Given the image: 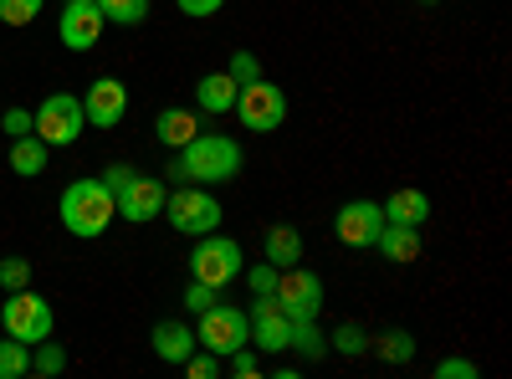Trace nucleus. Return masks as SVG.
Here are the masks:
<instances>
[{"mask_svg": "<svg viewBox=\"0 0 512 379\" xmlns=\"http://www.w3.org/2000/svg\"><path fill=\"white\" fill-rule=\"evenodd\" d=\"M241 144L231 134H195L185 149H175V164H169V180H195V185H226L241 175Z\"/></svg>", "mask_w": 512, "mask_h": 379, "instance_id": "f257e3e1", "label": "nucleus"}, {"mask_svg": "<svg viewBox=\"0 0 512 379\" xmlns=\"http://www.w3.org/2000/svg\"><path fill=\"white\" fill-rule=\"evenodd\" d=\"M57 210H62V226H67L72 236L93 241V236H103V231L113 226L118 200H113V190H108L103 180H72V185L62 190Z\"/></svg>", "mask_w": 512, "mask_h": 379, "instance_id": "f03ea898", "label": "nucleus"}, {"mask_svg": "<svg viewBox=\"0 0 512 379\" xmlns=\"http://www.w3.org/2000/svg\"><path fill=\"white\" fill-rule=\"evenodd\" d=\"M195 339H200V349H210V354H221V359H226V354H236V349L251 344V318H246V308L216 298V303L200 313Z\"/></svg>", "mask_w": 512, "mask_h": 379, "instance_id": "7ed1b4c3", "label": "nucleus"}, {"mask_svg": "<svg viewBox=\"0 0 512 379\" xmlns=\"http://www.w3.org/2000/svg\"><path fill=\"white\" fill-rule=\"evenodd\" d=\"M36 139L47 144V149H67L82 139V129H88V113H82V98L72 93H52V98H41L36 108Z\"/></svg>", "mask_w": 512, "mask_h": 379, "instance_id": "20e7f679", "label": "nucleus"}, {"mask_svg": "<svg viewBox=\"0 0 512 379\" xmlns=\"http://www.w3.org/2000/svg\"><path fill=\"white\" fill-rule=\"evenodd\" d=\"M241 246L231 241V236H221V231H205V236H195V251H190V277L195 282H210V287H226V282H236L241 277Z\"/></svg>", "mask_w": 512, "mask_h": 379, "instance_id": "39448f33", "label": "nucleus"}, {"mask_svg": "<svg viewBox=\"0 0 512 379\" xmlns=\"http://www.w3.org/2000/svg\"><path fill=\"white\" fill-rule=\"evenodd\" d=\"M231 113L241 118V129L272 134V129H282V118H287V93L277 88V82L256 77V82H246V88L236 93V108Z\"/></svg>", "mask_w": 512, "mask_h": 379, "instance_id": "423d86ee", "label": "nucleus"}, {"mask_svg": "<svg viewBox=\"0 0 512 379\" xmlns=\"http://www.w3.org/2000/svg\"><path fill=\"white\" fill-rule=\"evenodd\" d=\"M164 216L180 236H205V231L221 226V200L210 190H200V185H185V190L164 195Z\"/></svg>", "mask_w": 512, "mask_h": 379, "instance_id": "0eeeda50", "label": "nucleus"}, {"mask_svg": "<svg viewBox=\"0 0 512 379\" xmlns=\"http://www.w3.org/2000/svg\"><path fill=\"white\" fill-rule=\"evenodd\" d=\"M0 323H6V333L11 339H21V344H41V339H52V303L41 298V292H31V287H16L11 298H6V308H0Z\"/></svg>", "mask_w": 512, "mask_h": 379, "instance_id": "6e6552de", "label": "nucleus"}, {"mask_svg": "<svg viewBox=\"0 0 512 379\" xmlns=\"http://www.w3.org/2000/svg\"><path fill=\"white\" fill-rule=\"evenodd\" d=\"M272 298H277V308H282L292 323H297V318H318V313H323V277H318L313 267H303V262H292V267L277 272Z\"/></svg>", "mask_w": 512, "mask_h": 379, "instance_id": "1a4fd4ad", "label": "nucleus"}, {"mask_svg": "<svg viewBox=\"0 0 512 379\" xmlns=\"http://www.w3.org/2000/svg\"><path fill=\"white\" fill-rule=\"evenodd\" d=\"M103 11H98V0H62V21H57V36H62V47L72 52H93L98 47V36H103Z\"/></svg>", "mask_w": 512, "mask_h": 379, "instance_id": "9d476101", "label": "nucleus"}, {"mask_svg": "<svg viewBox=\"0 0 512 379\" xmlns=\"http://www.w3.org/2000/svg\"><path fill=\"white\" fill-rule=\"evenodd\" d=\"M251 318V349H262V354H287V339H292V318L277 308V298L267 292V298H256L246 308Z\"/></svg>", "mask_w": 512, "mask_h": 379, "instance_id": "9b49d317", "label": "nucleus"}, {"mask_svg": "<svg viewBox=\"0 0 512 379\" xmlns=\"http://www.w3.org/2000/svg\"><path fill=\"white\" fill-rule=\"evenodd\" d=\"M333 231H338V241L354 246V251L374 246V236L384 231V210H379V200H349V205H338Z\"/></svg>", "mask_w": 512, "mask_h": 379, "instance_id": "f8f14e48", "label": "nucleus"}, {"mask_svg": "<svg viewBox=\"0 0 512 379\" xmlns=\"http://www.w3.org/2000/svg\"><path fill=\"white\" fill-rule=\"evenodd\" d=\"M164 180H154V175H134L123 190H113V200H118V216L123 221H154V216H164Z\"/></svg>", "mask_w": 512, "mask_h": 379, "instance_id": "ddd939ff", "label": "nucleus"}, {"mask_svg": "<svg viewBox=\"0 0 512 379\" xmlns=\"http://www.w3.org/2000/svg\"><path fill=\"white\" fill-rule=\"evenodd\" d=\"M82 113H88L93 129H113V123H123L128 113V88L118 77H98L88 93H82Z\"/></svg>", "mask_w": 512, "mask_h": 379, "instance_id": "4468645a", "label": "nucleus"}, {"mask_svg": "<svg viewBox=\"0 0 512 379\" xmlns=\"http://www.w3.org/2000/svg\"><path fill=\"white\" fill-rule=\"evenodd\" d=\"M149 344H154V354L164 359V364H185L195 349H200V339H195V328H185L180 318H164V323H154V333H149Z\"/></svg>", "mask_w": 512, "mask_h": 379, "instance_id": "2eb2a0df", "label": "nucleus"}, {"mask_svg": "<svg viewBox=\"0 0 512 379\" xmlns=\"http://www.w3.org/2000/svg\"><path fill=\"white\" fill-rule=\"evenodd\" d=\"M374 251L384 262H395V267H410L420 257V226H395V221H384V231L374 236Z\"/></svg>", "mask_w": 512, "mask_h": 379, "instance_id": "dca6fc26", "label": "nucleus"}, {"mask_svg": "<svg viewBox=\"0 0 512 379\" xmlns=\"http://www.w3.org/2000/svg\"><path fill=\"white\" fill-rule=\"evenodd\" d=\"M379 210H384V221H395V226H425L431 221V195L425 190H395Z\"/></svg>", "mask_w": 512, "mask_h": 379, "instance_id": "f3484780", "label": "nucleus"}, {"mask_svg": "<svg viewBox=\"0 0 512 379\" xmlns=\"http://www.w3.org/2000/svg\"><path fill=\"white\" fill-rule=\"evenodd\" d=\"M195 134H200V118H195L190 108H159V118H154V139H159V144L185 149Z\"/></svg>", "mask_w": 512, "mask_h": 379, "instance_id": "a211bd4d", "label": "nucleus"}, {"mask_svg": "<svg viewBox=\"0 0 512 379\" xmlns=\"http://www.w3.org/2000/svg\"><path fill=\"white\" fill-rule=\"evenodd\" d=\"M236 82H231V72H210V77H200L195 82V108L200 113H231L236 108Z\"/></svg>", "mask_w": 512, "mask_h": 379, "instance_id": "6ab92c4d", "label": "nucleus"}, {"mask_svg": "<svg viewBox=\"0 0 512 379\" xmlns=\"http://www.w3.org/2000/svg\"><path fill=\"white\" fill-rule=\"evenodd\" d=\"M262 257L282 272V267H292V262H303V236H297L292 226H272L267 236H262Z\"/></svg>", "mask_w": 512, "mask_h": 379, "instance_id": "aec40b11", "label": "nucleus"}, {"mask_svg": "<svg viewBox=\"0 0 512 379\" xmlns=\"http://www.w3.org/2000/svg\"><path fill=\"white\" fill-rule=\"evenodd\" d=\"M47 154H52V149L41 144L36 129H31V134H21V139L11 144V170H16L21 180H36L41 170H47Z\"/></svg>", "mask_w": 512, "mask_h": 379, "instance_id": "412c9836", "label": "nucleus"}, {"mask_svg": "<svg viewBox=\"0 0 512 379\" xmlns=\"http://www.w3.org/2000/svg\"><path fill=\"white\" fill-rule=\"evenodd\" d=\"M287 349H292L297 359H308V364H313V359H323V354H328V333L318 328V318H297V323H292Z\"/></svg>", "mask_w": 512, "mask_h": 379, "instance_id": "4be33fe9", "label": "nucleus"}, {"mask_svg": "<svg viewBox=\"0 0 512 379\" xmlns=\"http://www.w3.org/2000/svg\"><path fill=\"white\" fill-rule=\"evenodd\" d=\"M149 6H154V0H98L103 21H113V26H144Z\"/></svg>", "mask_w": 512, "mask_h": 379, "instance_id": "5701e85b", "label": "nucleus"}, {"mask_svg": "<svg viewBox=\"0 0 512 379\" xmlns=\"http://www.w3.org/2000/svg\"><path fill=\"white\" fill-rule=\"evenodd\" d=\"M369 349L384 359V364H410L415 359V339L405 328H395V333H384V339H369Z\"/></svg>", "mask_w": 512, "mask_h": 379, "instance_id": "b1692460", "label": "nucleus"}, {"mask_svg": "<svg viewBox=\"0 0 512 379\" xmlns=\"http://www.w3.org/2000/svg\"><path fill=\"white\" fill-rule=\"evenodd\" d=\"M21 374H31V344H21V339H0V379H21Z\"/></svg>", "mask_w": 512, "mask_h": 379, "instance_id": "393cba45", "label": "nucleus"}, {"mask_svg": "<svg viewBox=\"0 0 512 379\" xmlns=\"http://www.w3.org/2000/svg\"><path fill=\"white\" fill-rule=\"evenodd\" d=\"M328 349L359 359V354H369V333H364L359 323H338V328H333V339H328Z\"/></svg>", "mask_w": 512, "mask_h": 379, "instance_id": "a878e982", "label": "nucleus"}, {"mask_svg": "<svg viewBox=\"0 0 512 379\" xmlns=\"http://www.w3.org/2000/svg\"><path fill=\"white\" fill-rule=\"evenodd\" d=\"M31 349H36V354H31V374H47V379H52V374H62V369H67V354H62L57 344L41 339V344H31Z\"/></svg>", "mask_w": 512, "mask_h": 379, "instance_id": "bb28decb", "label": "nucleus"}, {"mask_svg": "<svg viewBox=\"0 0 512 379\" xmlns=\"http://www.w3.org/2000/svg\"><path fill=\"white\" fill-rule=\"evenodd\" d=\"M41 6H47V0H0V21L6 26H31L41 16Z\"/></svg>", "mask_w": 512, "mask_h": 379, "instance_id": "cd10ccee", "label": "nucleus"}, {"mask_svg": "<svg viewBox=\"0 0 512 379\" xmlns=\"http://www.w3.org/2000/svg\"><path fill=\"white\" fill-rule=\"evenodd\" d=\"M226 72H231V82H236V88H246V82H256V77H262V57H256V52H231Z\"/></svg>", "mask_w": 512, "mask_h": 379, "instance_id": "c85d7f7f", "label": "nucleus"}, {"mask_svg": "<svg viewBox=\"0 0 512 379\" xmlns=\"http://www.w3.org/2000/svg\"><path fill=\"white\" fill-rule=\"evenodd\" d=\"M221 369H226V359H221V354H210V349H200V354L185 359V374H190V379H216Z\"/></svg>", "mask_w": 512, "mask_h": 379, "instance_id": "c756f323", "label": "nucleus"}, {"mask_svg": "<svg viewBox=\"0 0 512 379\" xmlns=\"http://www.w3.org/2000/svg\"><path fill=\"white\" fill-rule=\"evenodd\" d=\"M0 287H6V292L31 287V262L26 257H6V262H0Z\"/></svg>", "mask_w": 512, "mask_h": 379, "instance_id": "7c9ffc66", "label": "nucleus"}, {"mask_svg": "<svg viewBox=\"0 0 512 379\" xmlns=\"http://www.w3.org/2000/svg\"><path fill=\"white\" fill-rule=\"evenodd\" d=\"M226 369H231L236 379H256V374H262V359H256V354H251V344H246V349L226 354Z\"/></svg>", "mask_w": 512, "mask_h": 379, "instance_id": "2f4dec72", "label": "nucleus"}, {"mask_svg": "<svg viewBox=\"0 0 512 379\" xmlns=\"http://www.w3.org/2000/svg\"><path fill=\"white\" fill-rule=\"evenodd\" d=\"M246 287H251V298H267V292L277 287V267H272V262L251 267V272H246Z\"/></svg>", "mask_w": 512, "mask_h": 379, "instance_id": "473e14b6", "label": "nucleus"}, {"mask_svg": "<svg viewBox=\"0 0 512 379\" xmlns=\"http://www.w3.org/2000/svg\"><path fill=\"white\" fill-rule=\"evenodd\" d=\"M216 292H221V287H210V282H195V277H190V287H185V308H190V313H205L210 303H216Z\"/></svg>", "mask_w": 512, "mask_h": 379, "instance_id": "72a5a7b5", "label": "nucleus"}, {"mask_svg": "<svg viewBox=\"0 0 512 379\" xmlns=\"http://www.w3.org/2000/svg\"><path fill=\"white\" fill-rule=\"evenodd\" d=\"M482 369L472 364V359H441L436 364V379H477Z\"/></svg>", "mask_w": 512, "mask_h": 379, "instance_id": "f704fd0d", "label": "nucleus"}, {"mask_svg": "<svg viewBox=\"0 0 512 379\" xmlns=\"http://www.w3.org/2000/svg\"><path fill=\"white\" fill-rule=\"evenodd\" d=\"M0 129H6L11 139H21V134H31L36 123H31V113L26 108H6V118H0Z\"/></svg>", "mask_w": 512, "mask_h": 379, "instance_id": "c9c22d12", "label": "nucleus"}, {"mask_svg": "<svg viewBox=\"0 0 512 379\" xmlns=\"http://www.w3.org/2000/svg\"><path fill=\"white\" fill-rule=\"evenodd\" d=\"M175 6H180V16H195L200 21V16H216L226 0H175Z\"/></svg>", "mask_w": 512, "mask_h": 379, "instance_id": "e433bc0d", "label": "nucleus"}, {"mask_svg": "<svg viewBox=\"0 0 512 379\" xmlns=\"http://www.w3.org/2000/svg\"><path fill=\"white\" fill-rule=\"evenodd\" d=\"M134 175H139V170H128V164H113V170L103 175V185H108V190H123V185L134 180Z\"/></svg>", "mask_w": 512, "mask_h": 379, "instance_id": "4c0bfd02", "label": "nucleus"}]
</instances>
